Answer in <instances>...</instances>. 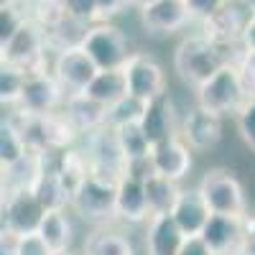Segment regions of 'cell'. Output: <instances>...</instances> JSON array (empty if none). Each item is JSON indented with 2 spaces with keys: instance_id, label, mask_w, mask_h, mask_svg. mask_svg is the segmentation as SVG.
I'll return each instance as SVG.
<instances>
[{
  "instance_id": "ab89813d",
  "label": "cell",
  "mask_w": 255,
  "mask_h": 255,
  "mask_svg": "<svg viewBox=\"0 0 255 255\" xmlns=\"http://www.w3.org/2000/svg\"><path fill=\"white\" fill-rule=\"evenodd\" d=\"M250 255H255V217L245 215V248Z\"/></svg>"
},
{
  "instance_id": "484cf974",
  "label": "cell",
  "mask_w": 255,
  "mask_h": 255,
  "mask_svg": "<svg viewBox=\"0 0 255 255\" xmlns=\"http://www.w3.org/2000/svg\"><path fill=\"white\" fill-rule=\"evenodd\" d=\"M38 235L46 240V245L54 250V253H61V250H69L72 240H74V225L67 215V209H54V212H46L44 222L38 227Z\"/></svg>"
},
{
  "instance_id": "d6a6232c",
  "label": "cell",
  "mask_w": 255,
  "mask_h": 255,
  "mask_svg": "<svg viewBox=\"0 0 255 255\" xmlns=\"http://www.w3.org/2000/svg\"><path fill=\"white\" fill-rule=\"evenodd\" d=\"M61 3V13L72 18L74 23L87 26L90 20L97 18V0H59Z\"/></svg>"
},
{
  "instance_id": "5b68a950",
  "label": "cell",
  "mask_w": 255,
  "mask_h": 255,
  "mask_svg": "<svg viewBox=\"0 0 255 255\" xmlns=\"http://www.w3.org/2000/svg\"><path fill=\"white\" fill-rule=\"evenodd\" d=\"M79 46L87 51V56L95 61V67L100 72L123 69L125 64H128V59L133 56V54H128V38L115 26H95V28H87V33L82 36V44Z\"/></svg>"
},
{
  "instance_id": "e575fe53",
  "label": "cell",
  "mask_w": 255,
  "mask_h": 255,
  "mask_svg": "<svg viewBox=\"0 0 255 255\" xmlns=\"http://www.w3.org/2000/svg\"><path fill=\"white\" fill-rule=\"evenodd\" d=\"M23 26H26L23 15L10 5H3V10H0V44H8Z\"/></svg>"
},
{
  "instance_id": "7c38bea8",
  "label": "cell",
  "mask_w": 255,
  "mask_h": 255,
  "mask_svg": "<svg viewBox=\"0 0 255 255\" xmlns=\"http://www.w3.org/2000/svg\"><path fill=\"white\" fill-rule=\"evenodd\" d=\"M202 240L215 255H238L245 248V217L212 215L202 230Z\"/></svg>"
},
{
  "instance_id": "4fadbf2b",
  "label": "cell",
  "mask_w": 255,
  "mask_h": 255,
  "mask_svg": "<svg viewBox=\"0 0 255 255\" xmlns=\"http://www.w3.org/2000/svg\"><path fill=\"white\" fill-rule=\"evenodd\" d=\"M191 148L184 143L181 135L176 138H168L158 145H153V151H151V161H153V168H156V174L158 176H166V179H171V181H181L189 176L191 171Z\"/></svg>"
},
{
  "instance_id": "60d3db41",
  "label": "cell",
  "mask_w": 255,
  "mask_h": 255,
  "mask_svg": "<svg viewBox=\"0 0 255 255\" xmlns=\"http://www.w3.org/2000/svg\"><path fill=\"white\" fill-rule=\"evenodd\" d=\"M243 44H245V49H248L250 54H255V15H250L248 26H245V31H243Z\"/></svg>"
},
{
  "instance_id": "277c9868",
  "label": "cell",
  "mask_w": 255,
  "mask_h": 255,
  "mask_svg": "<svg viewBox=\"0 0 255 255\" xmlns=\"http://www.w3.org/2000/svg\"><path fill=\"white\" fill-rule=\"evenodd\" d=\"M204 202L209 204L212 215H230V217H245L248 215V199L240 179L230 168H209L197 184Z\"/></svg>"
},
{
  "instance_id": "603a6c76",
  "label": "cell",
  "mask_w": 255,
  "mask_h": 255,
  "mask_svg": "<svg viewBox=\"0 0 255 255\" xmlns=\"http://www.w3.org/2000/svg\"><path fill=\"white\" fill-rule=\"evenodd\" d=\"M250 20V13H243L238 5L227 3L220 13H215L209 20H204L207 23V33L212 41H217V44H227V41H232L235 36H243L245 26Z\"/></svg>"
},
{
  "instance_id": "e0dca14e",
  "label": "cell",
  "mask_w": 255,
  "mask_h": 255,
  "mask_svg": "<svg viewBox=\"0 0 255 255\" xmlns=\"http://www.w3.org/2000/svg\"><path fill=\"white\" fill-rule=\"evenodd\" d=\"M41 59V33L36 26L26 23L8 44H3V64L18 67L23 72H41L36 69V61Z\"/></svg>"
},
{
  "instance_id": "74e56055",
  "label": "cell",
  "mask_w": 255,
  "mask_h": 255,
  "mask_svg": "<svg viewBox=\"0 0 255 255\" xmlns=\"http://www.w3.org/2000/svg\"><path fill=\"white\" fill-rule=\"evenodd\" d=\"M179 255H215V253H212L209 245L202 240V235H194V238H186L184 240Z\"/></svg>"
},
{
  "instance_id": "8d00e7d4",
  "label": "cell",
  "mask_w": 255,
  "mask_h": 255,
  "mask_svg": "<svg viewBox=\"0 0 255 255\" xmlns=\"http://www.w3.org/2000/svg\"><path fill=\"white\" fill-rule=\"evenodd\" d=\"M227 3L230 0H186L191 18H202V20H209L215 13H220Z\"/></svg>"
},
{
  "instance_id": "8fae6325",
  "label": "cell",
  "mask_w": 255,
  "mask_h": 255,
  "mask_svg": "<svg viewBox=\"0 0 255 255\" xmlns=\"http://www.w3.org/2000/svg\"><path fill=\"white\" fill-rule=\"evenodd\" d=\"M128 74V90L133 97L151 102L161 95H166V74L163 67L148 54H133L125 64Z\"/></svg>"
},
{
  "instance_id": "bcb514c9",
  "label": "cell",
  "mask_w": 255,
  "mask_h": 255,
  "mask_svg": "<svg viewBox=\"0 0 255 255\" xmlns=\"http://www.w3.org/2000/svg\"><path fill=\"white\" fill-rule=\"evenodd\" d=\"M238 255H250V253H248V250H240V253H238Z\"/></svg>"
},
{
  "instance_id": "3957f363",
  "label": "cell",
  "mask_w": 255,
  "mask_h": 255,
  "mask_svg": "<svg viewBox=\"0 0 255 255\" xmlns=\"http://www.w3.org/2000/svg\"><path fill=\"white\" fill-rule=\"evenodd\" d=\"M69 207L82 220L95 222V225L118 220V181L90 174L72 194Z\"/></svg>"
},
{
  "instance_id": "d4e9b609",
  "label": "cell",
  "mask_w": 255,
  "mask_h": 255,
  "mask_svg": "<svg viewBox=\"0 0 255 255\" xmlns=\"http://www.w3.org/2000/svg\"><path fill=\"white\" fill-rule=\"evenodd\" d=\"M181 194V186L166 176L153 174L145 181V197H148V209H151V217H161V215H171L176 202Z\"/></svg>"
},
{
  "instance_id": "5bb4252c",
  "label": "cell",
  "mask_w": 255,
  "mask_h": 255,
  "mask_svg": "<svg viewBox=\"0 0 255 255\" xmlns=\"http://www.w3.org/2000/svg\"><path fill=\"white\" fill-rule=\"evenodd\" d=\"M49 168V156L38 153V151H28L20 161L3 166V197L10 194H20V191H33L36 181L41 179Z\"/></svg>"
},
{
  "instance_id": "30bf717a",
  "label": "cell",
  "mask_w": 255,
  "mask_h": 255,
  "mask_svg": "<svg viewBox=\"0 0 255 255\" xmlns=\"http://www.w3.org/2000/svg\"><path fill=\"white\" fill-rule=\"evenodd\" d=\"M44 217H46V209L36 199L33 191L3 197V232L31 235V232H38Z\"/></svg>"
},
{
  "instance_id": "b9f144b4",
  "label": "cell",
  "mask_w": 255,
  "mask_h": 255,
  "mask_svg": "<svg viewBox=\"0 0 255 255\" xmlns=\"http://www.w3.org/2000/svg\"><path fill=\"white\" fill-rule=\"evenodd\" d=\"M0 255H15V235L3 232V238H0Z\"/></svg>"
},
{
  "instance_id": "44dd1931",
  "label": "cell",
  "mask_w": 255,
  "mask_h": 255,
  "mask_svg": "<svg viewBox=\"0 0 255 255\" xmlns=\"http://www.w3.org/2000/svg\"><path fill=\"white\" fill-rule=\"evenodd\" d=\"M64 113H67V118L72 120V125L84 135L95 133V130H102V128H110L108 125V108L95 102L84 92L82 95H69L67 105H64Z\"/></svg>"
},
{
  "instance_id": "f546056e",
  "label": "cell",
  "mask_w": 255,
  "mask_h": 255,
  "mask_svg": "<svg viewBox=\"0 0 255 255\" xmlns=\"http://www.w3.org/2000/svg\"><path fill=\"white\" fill-rule=\"evenodd\" d=\"M113 130H115V135H118V143H120V148H123V153H125L128 161L151 156L153 145L148 143V138H145V133H143L140 123H128V125L113 128Z\"/></svg>"
},
{
  "instance_id": "ffe728a7",
  "label": "cell",
  "mask_w": 255,
  "mask_h": 255,
  "mask_svg": "<svg viewBox=\"0 0 255 255\" xmlns=\"http://www.w3.org/2000/svg\"><path fill=\"white\" fill-rule=\"evenodd\" d=\"M186 235L176 227L171 215L148 220L145 230V255H179Z\"/></svg>"
},
{
  "instance_id": "f35d334b",
  "label": "cell",
  "mask_w": 255,
  "mask_h": 255,
  "mask_svg": "<svg viewBox=\"0 0 255 255\" xmlns=\"http://www.w3.org/2000/svg\"><path fill=\"white\" fill-rule=\"evenodd\" d=\"M128 3H133V0H97V18L118 15L120 10H125Z\"/></svg>"
},
{
  "instance_id": "9c48e42d",
  "label": "cell",
  "mask_w": 255,
  "mask_h": 255,
  "mask_svg": "<svg viewBox=\"0 0 255 255\" xmlns=\"http://www.w3.org/2000/svg\"><path fill=\"white\" fill-rule=\"evenodd\" d=\"M179 135L194 153H207L212 148H217L222 140V115L209 113L197 105L184 115L179 125Z\"/></svg>"
},
{
  "instance_id": "2e32d148",
  "label": "cell",
  "mask_w": 255,
  "mask_h": 255,
  "mask_svg": "<svg viewBox=\"0 0 255 255\" xmlns=\"http://www.w3.org/2000/svg\"><path fill=\"white\" fill-rule=\"evenodd\" d=\"M140 128L148 138L151 145H158L168 138H176L179 135V128H176V115H174V102L168 95H161L156 100L148 102V108L140 118Z\"/></svg>"
},
{
  "instance_id": "cb8c5ba5",
  "label": "cell",
  "mask_w": 255,
  "mask_h": 255,
  "mask_svg": "<svg viewBox=\"0 0 255 255\" xmlns=\"http://www.w3.org/2000/svg\"><path fill=\"white\" fill-rule=\"evenodd\" d=\"M33 194L36 199L44 204L46 212H54V209H67L72 204V191L69 186L64 184L61 174L56 171V166H49L44 174H41V179L36 181L33 186Z\"/></svg>"
},
{
  "instance_id": "1f68e13d",
  "label": "cell",
  "mask_w": 255,
  "mask_h": 255,
  "mask_svg": "<svg viewBox=\"0 0 255 255\" xmlns=\"http://www.w3.org/2000/svg\"><path fill=\"white\" fill-rule=\"evenodd\" d=\"M145 108H148V102L128 95L125 100H120L118 105H113V108L108 110V125L120 128V125H128V123H140Z\"/></svg>"
},
{
  "instance_id": "7dc6e473",
  "label": "cell",
  "mask_w": 255,
  "mask_h": 255,
  "mask_svg": "<svg viewBox=\"0 0 255 255\" xmlns=\"http://www.w3.org/2000/svg\"><path fill=\"white\" fill-rule=\"evenodd\" d=\"M230 3H232V0H230Z\"/></svg>"
},
{
  "instance_id": "7402d4cb",
  "label": "cell",
  "mask_w": 255,
  "mask_h": 255,
  "mask_svg": "<svg viewBox=\"0 0 255 255\" xmlns=\"http://www.w3.org/2000/svg\"><path fill=\"white\" fill-rule=\"evenodd\" d=\"M84 95L92 97L95 102L105 105V108H113V105H118L120 100H125L128 95H130V90H128V74H125V67L123 69H108V72H97V77L92 79V84L87 90H84Z\"/></svg>"
},
{
  "instance_id": "7a4b0ae2",
  "label": "cell",
  "mask_w": 255,
  "mask_h": 255,
  "mask_svg": "<svg viewBox=\"0 0 255 255\" xmlns=\"http://www.w3.org/2000/svg\"><path fill=\"white\" fill-rule=\"evenodd\" d=\"M250 100L248 90H245V82L240 74V67L235 64H225V67L209 77L202 87H197V105L209 113H217V115H230V113H240V108Z\"/></svg>"
},
{
  "instance_id": "ba28073f",
  "label": "cell",
  "mask_w": 255,
  "mask_h": 255,
  "mask_svg": "<svg viewBox=\"0 0 255 255\" xmlns=\"http://www.w3.org/2000/svg\"><path fill=\"white\" fill-rule=\"evenodd\" d=\"M97 72L100 69L95 67V61L87 56V51L82 46H67L59 51L51 74L56 77L61 90L69 97V95H82L87 90L92 84V79L97 77Z\"/></svg>"
},
{
  "instance_id": "ac0fdd59",
  "label": "cell",
  "mask_w": 255,
  "mask_h": 255,
  "mask_svg": "<svg viewBox=\"0 0 255 255\" xmlns=\"http://www.w3.org/2000/svg\"><path fill=\"white\" fill-rule=\"evenodd\" d=\"M118 220L128 225H143L151 220L145 181H138L133 176H123L118 181Z\"/></svg>"
},
{
  "instance_id": "ee69618b",
  "label": "cell",
  "mask_w": 255,
  "mask_h": 255,
  "mask_svg": "<svg viewBox=\"0 0 255 255\" xmlns=\"http://www.w3.org/2000/svg\"><path fill=\"white\" fill-rule=\"evenodd\" d=\"M133 3H138L140 8H145V5H151V3H156V0H133Z\"/></svg>"
},
{
  "instance_id": "f6af8a7d",
  "label": "cell",
  "mask_w": 255,
  "mask_h": 255,
  "mask_svg": "<svg viewBox=\"0 0 255 255\" xmlns=\"http://www.w3.org/2000/svg\"><path fill=\"white\" fill-rule=\"evenodd\" d=\"M54 255H74L72 250H61V253H54Z\"/></svg>"
},
{
  "instance_id": "4316f807",
  "label": "cell",
  "mask_w": 255,
  "mask_h": 255,
  "mask_svg": "<svg viewBox=\"0 0 255 255\" xmlns=\"http://www.w3.org/2000/svg\"><path fill=\"white\" fill-rule=\"evenodd\" d=\"M56 171L61 174L64 184L69 186V191L79 189V184L92 174V166H90V158H87V151L84 148H67V151L59 153V161H56Z\"/></svg>"
},
{
  "instance_id": "9a60e30c",
  "label": "cell",
  "mask_w": 255,
  "mask_h": 255,
  "mask_svg": "<svg viewBox=\"0 0 255 255\" xmlns=\"http://www.w3.org/2000/svg\"><path fill=\"white\" fill-rule=\"evenodd\" d=\"M212 217V209L209 204L204 202L202 191L194 186V189H181L179 194V202L171 212V220L176 222V227L184 232L186 238H194V235H202V230L207 227Z\"/></svg>"
},
{
  "instance_id": "d6986e66",
  "label": "cell",
  "mask_w": 255,
  "mask_h": 255,
  "mask_svg": "<svg viewBox=\"0 0 255 255\" xmlns=\"http://www.w3.org/2000/svg\"><path fill=\"white\" fill-rule=\"evenodd\" d=\"M191 18L186 0H156L143 8V26L151 33H174Z\"/></svg>"
},
{
  "instance_id": "836d02e7",
  "label": "cell",
  "mask_w": 255,
  "mask_h": 255,
  "mask_svg": "<svg viewBox=\"0 0 255 255\" xmlns=\"http://www.w3.org/2000/svg\"><path fill=\"white\" fill-rule=\"evenodd\" d=\"M238 133L243 143L255 153V97H250L238 113Z\"/></svg>"
},
{
  "instance_id": "f1b7e54d",
  "label": "cell",
  "mask_w": 255,
  "mask_h": 255,
  "mask_svg": "<svg viewBox=\"0 0 255 255\" xmlns=\"http://www.w3.org/2000/svg\"><path fill=\"white\" fill-rule=\"evenodd\" d=\"M31 151L26 135L20 130V125L13 118H3V125H0V163L10 166L15 161H20L26 153Z\"/></svg>"
},
{
  "instance_id": "d590c367",
  "label": "cell",
  "mask_w": 255,
  "mask_h": 255,
  "mask_svg": "<svg viewBox=\"0 0 255 255\" xmlns=\"http://www.w3.org/2000/svg\"><path fill=\"white\" fill-rule=\"evenodd\" d=\"M15 255H54V250L38 232H31V235H15Z\"/></svg>"
},
{
  "instance_id": "52a82bcc",
  "label": "cell",
  "mask_w": 255,
  "mask_h": 255,
  "mask_svg": "<svg viewBox=\"0 0 255 255\" xmlns=\"http://www.w3.org/2000/svg\"><path fill=\"white\" fill-rule=\"evenodd\" d=\"M61 102H64V90L56 82V77L46 72H31L26 77L23 95H20L15 108L20 115H51L59 113Z\"/></svg>"
},
{
  "instance_id": "7bdbcfd3",
  "label": "cell",
  "mask_w": 255,
  "mask_h": 255,
  "mask_svg": "<svg viewBox=\"0 0 255 255\" xmlns=\"http://www.w3.org/2000/svg\"><path fill=\"white\" fill-rule=\"evenodd\" d=\"M243 3H245V10L250 15H255V0H243Z\"/></svg>"
},
{
  "instance_id": "8992f818",
  "label": "cell",
  "mask_w": 255,
  "mask_h": 255,
  "mask_svg": "<svg viewBox=\"0 0 255 255\" xmlns=\"http://www.w3.org/2000/svg\"><path fill=\"white\" fill-rule=\"evenodd\" d=\"M84 151H87V158H90L95 176L110 179V181H120L125 176L128 158L123 153L113 128H102V130L87 133V148H84Z\"/></svg>"
},
{
  "instance_id": "4dcf8cb0",
  "label": "cell",
  "mask_w": 255,
  "mask_h": 255,
  "mask_svg": "<svg viewBox=\"0 0 255 255\" xmlns=\"http://www.w3.org/2000/svg\"><path fill=\"white\" fill-rule=\"evenodd\" d=\"M26 77H28V72L10 67V64H3V69H0V100H3L5 108H15L18 105L20 95H23V87H26Z\"/></svg>"
},
{
  "instance_id": "83f0119b",
  "label": "cell",
  "mask_w": 255,
  "mask_h": 255,
  "mask_svg": "<svg viewBox=\"0 0 255 255\" xmlns=\"http://www.w3.org/2000/svg\"><path fill=\"white\" fill-rule=\"evenodd\" d=\"M84 255H135L133 243L115 230H95L84 240Z\"/></svg>"
},
{
  "instance_id": "6da1fadb",
  "label": "cell",
  "mask_w": 255,
  "mask_h": 255,
  "mask_svg": "<svg viewBox=\"0 0 255 255\" xmlns=\"http://www.w3.org/2000/svg\"><path fill=\"white\" fill-rule=\"evenodd\" d=\"M222 44L212 41L209 36H189L176 46L174 54V67L181 77V82L191 84V87H202V84L215 77L225 64V54L220 51Z\"/></svg>"
}]
</instances>
